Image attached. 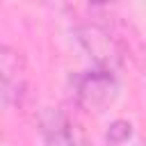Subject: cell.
<instances>
[{"label":"cell","instance_id":"5b68a950","mask_svg":"<svg viewBox=\"0 0 146 146\" xmlns=\"http://www.w3.org/2000/svg\"><path fill=\"white\" fill-rule=\"evenodd\" d=\"M18 84H16V80L7 73V68L5 66H0V112L2 110H7L11 103H16V98H18Z\"/></svg>","mask_w":146,"mask_h":146},{"label":"cell","instance_id":"277c9868","mask_svg":"<svg viewBox=\"0 0 146 146\" xmlns=\"http://www.w3.org/2000/svg\"><path fill=\"white\" fill-rule=\"evenodd\" d=\"M105 141L107 144H114V146H123V144H130V141H137V132H135V125L125 119H116L107 125V132H105Z\"/></svg>","mask_w":146,"mask_h":146},{"label":"cell","instance_id":"6da1fadb","mask_svg":"<svg viewBox=\"0 0 146 146\" xmlns=\"http://www.w3.org/2000/svg\"><path fill=\"white\" fill-rule=\"evenodd\" d=\"M75 39L94 66L116 73L125 64L128 48H125L123 39L112 27H107L105 23H96V21L80 23L75 27Z\"/></svg>","mask_w":146,"mask_h":146},{"label":"cell","instance_id":"3957f363","mask_svg":"<svg viewBox=\"0 0 146 146\" xmlns=\"http://www.w3.org/2000/svg\"><path fill=\"white\" fill-rule=\"evenodd\" d=\"M39 130H41V137L46 144H80V141H84L75 121H71V116L64 114L62 110H52V107H48L39 116Z\"/></svg>","mask_w":146,"mask_h":146},{"label":"cell","instance_id":"7a4b0ae2","mask_svg":"<svg viewBox=\"0 0 146 146\" xmlns=\"http://www.w3.org/2000/svg\"><path fill=\"white\" fill-rule=\"evenodd\" d=\"M73 96L75 103L87 112L107 110L119 96V80L114 71L107 68H89L73 78Z\"/></svg>","mask_w":146,"mask_h":146},{"label":"cell","instance_id":"8992f818","mask_svg":"<svg viewBox=\"0 0 146 146\" xmlns=\"http://www.w3.org/2000/svg\"><path fill=\"white\" fill-rule=\"evenodd\" d=\"M94 5H110V2H119V0H89Z\"/></svg>","mask_w":146,"mask_h":146}]
</instances>
